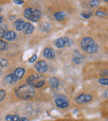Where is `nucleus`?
<instances>
[{"mask_svg": "<svg viewBox=\"0 0 108 121\" xmlns=\"http://www.w3.org/2000/svg\"><path fill=\"white\" fill-rule=\"evenodd\" d=\"M34 30H35V27L33 26L30 23L27 22V23H26L25 27L23 30V33L25 35H30V34L33 32Z\"/></svg>", "mask_w": 108, "mask_h": 121, "instance_id": "obj_15", "label": "nucleus"}, {"mask_svg": "<svg viewBox=\"0 0 108 121\" xmlns=\"http://www.w3.org/2000/svg\"><path fill=\"white\" fill-rule=\"evenodd\" d=\"M25 25H26V22H24L23 20L20 19V18L16 20L14 22V28L18 31H21V30L23 31L24 27H25Z\"/></svg>", "mask_w": 108, "mask_h": 121, "instance_id": "obj_11", "label": "nucleus"}, {"mask_svg": "<svg viewBox=\"0 0 108 121\" xmlns=\"http://www.w3.org/2000/svg\"><path fill=\"white\" fill-rule=\"evenodd\" d=\"M8 26H7L6 24H1V26H0V29L1 30H2V31H6V30H8Z\"/></svg>", "mask_w": 108, "mask_h": 121, "instance_id": "obj_28", "label": "nucleus"}, {"mask_svg": "<svg viewBox=\"0 0 108 121\" xmlns=\"http://www.w3.org/2000/svg\"><path fill=\"white\" fill-rule=\"evenodd\" d=\"M55 104L56 106L59 108H66L69 106V102L66 97L62 94L57 95V98L55 99Z\"/></svg>", "mask_w": 108, "mask_h": 121, "instance_id": "obj_6", "label": "nucleus"}, {"mask_svg": "<svg viewBox=\"0 0 108 121\" xmlns=\"http://www.w3.org/2000/svg\"><path fill=\"white\" fill-rule=\"evenodd\" d=\"M14 2L16 4H19L21 5L24 3V1H18V0H14Z\"/></svg>", "mask_w": 108, "mask_h": 121, "instance_id": "obj_30", "label": "nucleus"}, {"mask_svg": "<svg viewBox=\"0 0 108 121\" xmlns=\"http://www.w3.org/2000/svg\"><path fill=\"white\" fill-rule=\"evenodd\" d=\"M35 69L39 73H45L48 69L47 64L44 60H39L35 64Z\"/></svg>", "mask_w": 108, "mask_h": 121, "instance_id": "obj_8", "label": "nucleus"}, {"mask_svg": "<svg viewBox=\"0 0 108 121\" xmlns=\"http://www.w3.org/2000/svg\"><path fill=\"white\" fill-rule=\"evenodd\" d=\"M72 44H73L72 40L67 37H61L60 39H57L55 41V45L58 48H63L66 46L70 47L72 45Z\"/></svg>", "mask_w": 108, "mask_h": 121, "instance_id": "obj_5", "label": "nucleus"}, {"mask_svg": "<svg viewBox=\"0 0 108 121\" xmlns=\"http://www.w3.org/2000/svg\"><path fill=\"white\" fill-rule=\"evenodd\" d=\"M14 74L16 76L18 79H20L24 76V75L25 74V69L22 68V67L17 68L14 71Z\"/></svg>", "mask_w": 108, "mask_h": 121, "instance_id": "obj_16", "label": "nucleus"}, {"mask_svg": "<svg viewBox=\"0 0 108 121\" xmlns=\"http://www.w3.org/2000/svg\"><path fill=\"white\" fill-rule=\"evenodd\" d=\"M0 66L2 67H7L8 66V62L5 59H0Z\"/></svg>", "mask_w": 108, "mask_h": 121, "instance_id": "obj_24", "label": "nucleus"}, {"mask_svg": "<svg viewBox=\"0 0 108 121\" xmlns=\"http://www.w3.org/2000/svg\"><path fill=\"white\" fill-rule=\"evenodd\" d=\"M20 119V117L18 115H12L8 114L5 117L6 121H18Z\"/></svg>", "mask_w": 108, "mask_h": 121, "instance_id": "obj_18", "label": "nucleus"}, {"mask_svg": "<svg viewBox=\"0 0 108 121\" xmlns=\"http://www.w3.org/2000/svg\"><path fill=\"white\" fill-rule=\"evenodd\" d=\"M18 121H28V119L26 117H22V118H20Z\"/></svg>", "mask_w": 108, "mask_h": 121, "instance_id": "obj_32", "label": "nucleus"}, {"mask_svg": "<svg viewBox=\"0 0 108 121\" xmlns=\"http://www.w3.org/2000/svg\"><path fill=\"white\" fill-rule=\"evenodd\" d=\"M49 84L51 86V87L53 88V89H56V88H57L59 86L60 81L56 77H53V78H51L49 79Z\"/></svg>", "mask_w": 108, "mask_h": 121, "instance_id": "obj_14", "label": "nucleus"}, {"mask_svg": "<svg viewBox=\"0 0 108 121\" xmlns=\"http://www.w3.org/2000/svg\"><path fill=\"white\" fill-rule=\"evenodd\" d=\"M1 8H0V12H1Z\"/></svg>", "mask_w": 108, "mask_h": 121, "instance_id": "obj_36", "label": "nucleus"}, {"mask_svg": "<svg viewBox=\"0 0 108 121\" xmlns=\"http://www.w3.org/2000/svg\"><path fill=\"white\" fill-rule=\"evenodd\" d=\"M93 99V97L91 95L89 94H80L78 97L76 98V101L78 104H86L90 102Z\"/></svg>", "mask_w": 108, "mask_h": 121, "instance_id": "obj_7", "label": "nucleus"}, {"mask_svg": "<svg viewBox=\"0 0 108 121\" xmlns=\"http://www.w3.org/2000/svg\"><path fill=\"white\" fill-rule=\"evenodd\" d=\"M99 83L103 86H108V78H101L99 79Z\"/></svg>", "mask_w": 108, "mask_h": 121, "instance_id": "obj_21", "label": "nucleus"}, {"mask_svg": "<svg viewBox=\"0 0 108 121\" xmlns=\"http://www.w3.org/2000/svg\"><path fill=\"white\" fill-rule=\"evenodd\" d=\"M51 28V24L49 23H43L41 25V30H43V31H47V30H49Z\"/></svg>", "mask_w": 108, "mask_h": 121, "instance_id": "obj_20", "label": "nucleus"}, {"mask_svg": "<svg viewBox=\"0 0 108 121\" xmlns=\"http://www.w3.org/2000/svg\"><path fill=\"white\" fill-rule=\"evenodd\" d=\"M35 94V90L33 87L28 83L19 86L16 90V95L19 99L26 100L32 98Z\"/></svg>", "mask_w": 108, "mask_h": 121, "instance_id": "obj_1", "label": "nucleus"}, {"mask_svg": "<svg viewBox=\"0 0 108 121\" xmlns=\"http://www.w3.org/2000/svg\"><path fill=\"white\" fill-rule=\"evenodd\" d=\"M100 75H101V76H103V77H105V76H108V71L107 69H104L101 72V73Z\"/></svg>", "mask_w": 108, "mask_h": 121, "instance_id": "obj_27", "label": "nucleus"}, {"mask_svg": "<svg viewBox=\"0 0 108 121\" xmlns=\"http://www.w3.org/2000/svg\"><path fill=\"white\" fill-rule=\"evenodd\" d=\"M84 60H85L84 56L81 54H80L79 52L76 53V55H74L72 57V62L76 65H79V64L82 63Z\"/></svg>", "mask_w": 108, "mask_h": 121, "instance_id": "obj_12", "label": "nucleus"}, {"mask_svg": "<svg viewBox=\"0 0 108 121\" xmlns=\"http://www.w3.org/2000/svg\"><path fill=\"white\" fill-rule=\"evenodd\" d=\"M95 15L99 17H104L107 16V13H105V12H104L98 10V11L95 12Z\"/></svg>", "mask_w": 108, "mask_h": 121, "instance_id": "obj_23", "label": "nucleus"}, {"mask_svg": "<svg viewBox=\"0 0 108 121\" xmlns=\"http://www.w3.org/2000/svg\"><path fill=\"white\" fill-rule=\"evenodd\" d=\"M8 43L5 41L0 40V51H5L8 49Z\"/></svg>", "mask_w": 108, "mask_h": 121, "instance_id": "obj_19", "label": "nucleus"}, {"mask_svg": "<svg viewBox=\"0 0 108 121\" xmlns=\"http://www.w3.org/2000/svg\"><path fill=\"white\" fill-rule=\"evenodd\" d=\"M45 80L43 76L39 74H33L29 76L26 79V83L30 85L34 88L41 87L45 84Z\"/></svg>", "mask_w": 108, "mask_h": 121, "instance_id": "obj_3", "label": "nucleus"}, {"mask_svg": "<svg viewBox=\"0 0 108 121\" xmlns=\"http://www.w3.org/2000/svg\"><path fill=\"white\" fill-rule=\"evenodd\" d=\"M108 121V120H106V121Z\"/></svg>", "mask_w": 108, "mask_h": 121, "instance_id": "obj_37", "label": "nucleus"}, {"mask_svg": "<svg viewBox=\"0 0 108 121\" xmlns=\"http://www.w3.org/2000/svg\"><path fill=\"white\" fill-rule=\"evenodd\" d=\"M6 95V91L5 90H0V102L3 101V99H4L5 96Z\"/></svg>", "mask_w": 108, "mask_h": 121, "instance_id": "obj_26", "label": "nucleus"}, {"mask_svg": "<svg viewBox=\"0 0 108 121\" xmlns=\"http://www.w3.org/2000/svg\"><path fill=\"white\" fill-rule=\"evenodd\" d=\"M2 38L5 39L6 40L8 41H13L16 38V34L14 31H9V30H6L4 32Z\"/></svg>", "mask_w": 108, "mask_h": 121, "instance_id": "obj_9", "label": "nucleus"}, {"mask_svg": "<svg viewBox=\"0 0 108 121\" xmlns=\"http://www.w3.org/2000/svg\"><path fill=\"white\" fill-rule=\"evenodd\" d=\"M37 55H33L30 58L29 62H30V63H33V62H35V60H37Z\"/></svg>", "mask_w": 108, "mask_h": 121, "instance_id": "obj_29", "label": "nucleus"}, {"mask_svg": "<svg viewBox=\"0 0 108 121\" xmlns=\"http://www.w3.org/2000/svg\"><path fill=\"white\" fill-rule=\"evenodd\" d=\"M54 17L58 21H63L65 19V13L63 12H58L54 14Z\"/></svg>", "mask_w": 108, "mask_h": 121, "instance_id": "obj_17", "label": "nucleus"}, {"mask_svg": "<svg viewBox=\"0 0 108 121\" xmlns=\"http://www.w3.org/2000/svg\"><path fill=\"white\" fill-rule=\"evenodd\" d=\"M24 16L26 19L29 20L32 22H37L41 18V13L37 9L28 8L24 10Z\"/></svg>", "mask_w": 108, "mask_h": 121, "instance_id": "obj_4", "label": "nucleus"}, {"mask_svg": "<svg viewBox=\"0 0 108 121\" xmlns=\"http://www.w3.org/2000/svg\"><path fill=\"white\" fill-rule=\"evenodd\" d=\"M3 21H4V18L1 16H0V24L3 22Z\"/></svg>", "mask_w": 108, "mask_h": 121, "instance_id": "obj_33", "label": "nucleus"}, {"mask_svg": "<svg viewBox=\"0 0 108 121\" xmlns=\"http://www.w3.org/2000/svg\"><path fill=\"white\" fill-rule=\"evenodd\" d=\"M80 47L88 54H94L98 51V46L95 44L93 39L90 37H85L80 42Z\"/></svg>", "mask_w": 108, "mask_h": 121, "instance_id": "obj_2", "label": "nucleus"}, {"mask_svg": "<svg viewBox=\"0 0 108 121\" xmlns=\"http://www.w3.org/2000/svg\"><path fill=\"white\" fill-rule=\"evenodd\" d=\"M100 1H96V0H93V1H91L89 2V5L92 8H95L97 7L98 5H99Z\"/></svg>", "mask_w": 108, "mask_h": 121, "instance_id": "obj_25", "label": "nucleus"}, {"mask_svg": "<svg viewBox=\"0 0 108 121\" xmlns=\"http://www.w3.org/2000/svg\"><path fill=\"white\" fill-rule=\"evenodd\" d=\"M80 16L84 18L88 19L92 16V12H82L80 13Z\"/></svg>", "mask_w": 108, "mask_h": 121, "instance_id": "obj_22", "label": "nucleus"}, {"mask_svg": "<svg viewBox=\"0 0 108 121\" xmlns=\"http://www.w3.org/2000/svg\"><path fill=\"white\" fill-rule=\"evenodd\" d=\"M18 78L14 74H9L6 75L4 78L5 82L8 83V84H14L17 82Z\"/></svg>", "mask_w": 108, "mask_h": 121, "instance_id": "obj_13", "label": "nucleus"}, {"mask_svg": "<svg viewBox=\"0 0 108 121\" xmlns=\"http://www.w3.org/2000/svg\"><path fill=\"white\" fill-rule=\"evenodd\" d=\"M0 116H1V114H0Z\"/></svg>", "mask_w": 108, "mask_h": 121, "instance_id": "obj_38", "label": "nucleus"}, {"mask_svg": "<svg viewBox=\"0 0 108 121\" xmlns=\"http://www.w3.org/2000/svg\"><path fill=\"white\" fill-rule=\"evenodd\" d=\"M3 33H4V31H2V30H0V36H1V37H2Z\"/></svg>", "mask_w": 108, "mask_h": 121, "instance_id": "obj_34", "label": "nucleus"}, {"mask_svg": "<svg viewBox=\"0 0 108 121\" xmlns=\"http://www.w3.org/2000/svg\"><path fill=\"white\" fill-rule=\"evenodd\" d=\"M103 98H108V90H107L104 92L103 94Z\"/></svg>", "mask_w": 108, "mask_h": 121, "instance_id": "obj_31", "label": "nucleus"}, {"mask_svg": "<svg viewBox=\"0 0 108 121\" xmlns=\"http://www.w3.org/2000/svg\"><path fill=\"white\" fill-rule=\"evenodd\" d=\"M43 56L47 59H52L55 57L56 54L53 48L47 47L45 48L43 51Z\"/></svg>", "mask_w": 108, "mask_h": 121, "instance_id": "obj_10", "label": "nucleus"}, {"mask_svg": "<svg viewBox=\"0 0 108 121\" xmlns=\"http://www.w3.org/2000/svg\"><path fill=\"white\" fill-rule=\"evenodd\" d=\"M105 2H108V0H105Z\"/></svg>", "mask_w": 108, "mask_h": 121, "instance_id": "obj_35", "label": "nucleus"}]
</instances>
